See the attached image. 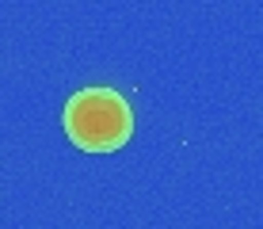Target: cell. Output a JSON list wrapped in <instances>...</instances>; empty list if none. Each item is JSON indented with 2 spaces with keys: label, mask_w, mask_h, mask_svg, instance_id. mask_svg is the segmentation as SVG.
Returning <instances> with one entry per match:
<instances>
[{
  "label": "cell",
  "mask_w": 263,
  "mask_h": 229,
  "mask_svg": "<svg viewBox=\"0 0 263 229\" xmlns=\"http://www.w3.org/2000/svg\"><path fill=\"white\" fill-rule=\"evenodd\" d=\"M61 126L84 153H115L134 134V111L115 88H80L69 96Z\"/></svg>",
  "instance_id": "obj_1"
}]
</instances>
